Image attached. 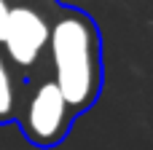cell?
Here are the masks:
<instances>
[{"instance_id": "obj_1", "label": "cell", "mask_w": 153, "mask_h": 150, "mask_svg": "<svg viewBox=\"0 0 153 150\" xmlns=\"http://www.w3.org/2000/svg\"><path fill=\"white\" fill-rule=\"evenodd\" d=\"M51 81L59 86L73 115L91 110L102 94V35L97 21L81 8L59 5L46 46Z\"/></svg>"}, {"instance_id": "obj_2", "label": "cell", "mask_w": 153, "mask_h": 150, "mask_svg": "<svg viewBox=\"0 0 153 150\" xmlns=\"http://www.w3.org/2000/svg\"><path fill=\"white\" fill-rule=\"evenodd\" d=\"M56 11V0H19L8 5L0 48L19 72H27V81L38 78V67L46 59V46Z\"/></svg>"}, {"instance_id": "obj_3", "label": "cell", "mask_w": 153, "mask_h": 150, "mask_svg": "<svg viewBox=\"0 0 153 150\" xmlns=\"http://www.w3.org/2000/svg\"><path fill=\"white\" fill-rule=\"evenodd\" d=\"M13 121L35 148H56L70 134L75 115L51 75H38L22 86Z\"/></svg>"}, {"instance_id": "obj_4", "label": "cell", "mask_w": 153, "mask_h": 150, "mask_svg": "<svg viewBox=\"0 0 153 150\" xmlns=\"http://www.w3.org/2000/svg\"><path fill=\"white\" fill-rule=\"evenodd\" d=\"M22 86H24V81L16 75V67L5 59V54L0 48V123H11L16 118Z\"/></svg>"}, {"instance_id": "obj_5", "label": "cell", "mask_w": 153, "mask_h": 150, "mask_svg": "<svg viewBox=\"0 0 153 150\" xmlns=\"http://www.w3.org/2000/svg\"><path fill=\"white\" fill-rule=\"evenodd\" d=\"M8 5H11V0H0V35H3V27H5V16H8Z\"/></svg>"}]
</instances>
